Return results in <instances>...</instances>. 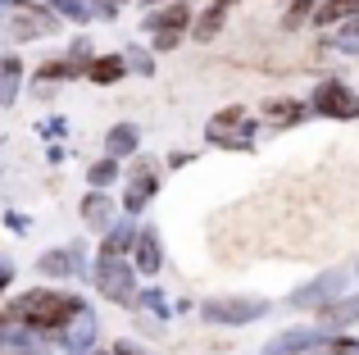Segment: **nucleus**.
<instances>
[{
    "instance_id": "f257e3e1",
    "label": "nucleus",
    "mask_w": 359,
    "mask_h": 355,
    "mask_svg": "<svg viewBox=\"0 0 359 355\" xmlns=\"http://www.w3.org/2000/svg\"><path fill=\"white\" fill-rule=\"evenodd\" d=\"M82 305V296L73 292H55V287H32L14 301L18 319L36 333V337H60V328L69 323V314Z\"/></svg>"
},
{
    "instance_id": "f03ea898",
    "label": "nucleus",
    "mask_w": 359,
    "mask_h": 355,
    "mask_svg": "<svg viewBox=\"0 0 359 355\" xmlns=\"http://www.w3.org/2000/svg\"><path fill=\"white\" fill-rule=\"evenodd\" d=\"M64 27V18H55L36 0H0V36L9 41H41Z\"/></svg>"
},
{
    "instance_id": "7ed1b4c3",
    "label": "nucleus",
    "mask_w": 359,
    "mask_h": 355,
    "mask_svg": "<svg viewBox=\"0 0 359 355\" xmlns=\"http://www.w3.org/2000/svg\"><path fill=\"white\" fill-rule=\"evenodd\" d=\"M141 32H150V55L177 51V46H182V36L191 32V5H187V0L155 5L146 18H141Z\"/></svg>"
},
{
    "instance_id": "20e7f679",
    "label": "nucleus",
    "mask_w": 359,
    "mask_h": 355,
    "mask_svg": "<svg viewBox=\"0 0 359 355\" xmlns=\"http://www.w3.org/2000/svg\"><path fill=\"white\" fill-rule=\"evenodd\" d=\"M273 305L264 296H210L201 301V319L214 323V328H245V323L264 319Z\"/></svg>"
},
{
    "instance_id": "39448f33",
    "label": "nucleus",
    "mask_w": 359,
    "mask_h": 355,
    "mask_svg": "<svg viewBox=\"0 0 359 355\" xmlns=\"http://www.w3.org/2000/svg\"><path fill=\"white\" fill-rule=\"evenodd\" d=\"M91 283H96V292L105 296L109 305H123V310H132L137 305V269H132V260H96V269H91Z\"/></svg>"
},
{
    "instance_id": "423d86ee",
    "label": "nucleus",
    "mask_w": 359,
    "mask_h": 355,
    "mask_svg": "<svg viewBox=\"0 0 359 355\" xmlns=\"http://www.w3.org/2000/svg\"><path fill=\"white\" fill-rule=\"evenodd\" d=\"M250 137H255V123L245 114V105H223L219 114H210L205 123V142L219 146V151H250Z\"/></svg>"
},
{
    "instance_id": "0eeeda50",
    "label": "nucleus",
    "mask_w": 359,
    "mask_h": 355,
    "mask_svg": "<svg viewBox=\"0 0 359 355\" xmlns=\"http://www.w3.org/2000/svg\"><path fill=\"white\" fill-rule=\"evenodd\" d=\"M309 114L351 123V119H359V91L351 82H341V78H323L314 87V96H309Z\"/></svg>"
},
{
    "instance_id": "6e6552de",
    "label": "nucleus",
    "mask_w": 359,
    "mask_h": 355,
    "mask_svg": "<svg viewBox=\"0 0 359 355\" xmlns=\"http://www.w3.org/2000/svg\"><path fill=\"white\" fill-rule=\"evenodd\" d=\"M159 192V164L150 155H132V169L123 173V210L141 214Z\"/></svg>"
},
{
    "instance_id": "1a4fd4ad",
    "label": "nucleus",
    "mask_w": 359,
    "mask_h": 355,
    "mask_svg": "<svg viewBox=\"0 0 359 355\" xmlns=\"http://www.w3.org/2000/svg\"><path fill=\"white\" fill-rule=\"evenodd\" d=\"M341 287H346V269H327V274L309 278L305 287H296L287 296V310H323V305H332L341 296Z\"/></svg>"
},
{
    "instance_id": "9d476101",
    "label": "nucleus",
    "mask_w": 359,
    "mask_h": 355,
    "mask_svg": "<svg viewBox=\"0 0 359 355\" xmlns=\"http://www.w3.org/2000/svg\"><path fill=\"white\" fill-rule=\"evenodd\" d=\"M96 337H100V323H96V310L87 301L69 314V323L60 328V347L64 355H91L96 351Z\"/></svg>"
},
{
    "instance_id": "9b49d317",
    "label": "nucleus",
    "mask_w": 359,
    "mask_h": 355,
    "mask_svg": "<svg viewBox=\"0 0 359 355\" xmlns=\"http://www.w3.org/2000/svg\"><path fill=\"white\" fill-rule=\"evenodd\" d=\"M82 264H87V246L82 241H69V246H50L41 260H36V274L41 278H78Z\"/></svg>"
},
{
    "instance_id": "f8f14e48",
    "label": "nucleus",
    "mask_w": 359,
    "mask_h": 355,
    "mask_svg": "<svg viewBox=\"0 0 359 355\" xmlns=\"http://www.w3.org/2000/svg\"><path fill=\"white\" fill-rule=\"evenodd\" d=\"M128 255H132V269H137L141 278H155L159 269H164V246H159V232L155 228H137Z\"/></svg>"
},
{
    "instance_id": "ddd939ff",
    "label": "nucleus",
    "mask_w": 359,
    "mask_h": 355,
    "mask_svg": "<svg viewBox=\"0 0 359 355\" xmlns=\"http://www.w3.org/2000/svg\"><path fill=\"white\" fill-rule=\"evenodd\" d=\"M318 323L314 328L323 333V337H332V333H346L351 323H359V292L355 296H337L332 305H323V310H314Z\"/></svg>"
},
{
    "instance_id": "4468645a",
    "label": "nucleus",
    "mask_w": 359,
    "mask_h": 355,
    "mask_svg": "<svg viewBox=\"0 0 359 355\" xmlns=\"http://www.w3.org/2000/svg\"><path fill=\"white\" fill-rule=\"evenodd\" d=\"M132 237H137V214H128V219H114L105 232H100V255H105V260H128Z\"/></svg>"
},
{
    "instance_id": "2eb2a0df",
    "label": "nucleus",
    "mask_w": 359,
    "mask_h": 355,
    "mask_svg": "<svg viewBox=\"0 0 359 355\" xmlns=\"http://www.w3.org/2000/svg\"><path fill=\"white\" fill-rule=\"evenodd\" d=\"M78 210H82V223H87L91 232H105L109 223L118 219V210H114V201H109V192H96V187H91V192L82 196Z\"/></svg>"
},
{
    "instance_id": "dca6fc26",
    "label": "nucleus",
    "mask_w": 359,
    "mask_h": 355,
    "mask_svg": "<svg viewBox=\"0 0 359 355\" xmlns=\"http://www.w3.org/2000/svg\"><path fill=\"white\" fill-rule=\"evenodd\" d=\"M318 337H323L318 328H287L264 342V355H305L309 347H318Z\"/></svg>"
},
{
    "instance_id": "f3484780",
    "label": "nucleus",
    "mask_w": 359,
    "mask_h": 355,
    "mask_svg": "<svg viewBox=\"0 0 359 355\" xmlns=\"http://www.w3.org/2000/svg\"><path fill=\"white\" fill-rule=\"evenodd\" d=\"M105 155H109V160H132V155H141V128L128 123V119L114 123L105 133Z\"/></svg>"
},
{
    "instance_id": "a211bd4d",
    "label": "nucleus",
    "mask_w": 359,
    "mask_h": 355,
    "mask_svg": "<svg viewBox=\"0 0 359 355\" xmlns=\"http://www.w3.org/2000/svg\"><path fill=\"white\" fill-rule=\"evenodd\" d=\"M264 119H269V128H296L309 119V100H291V96L264 100Z\"/></svg>"
},
{
    "instance_id": "6ab92c4d",
    "label": "nucleus",
    "mask_w": 359,
    "mask_h": 355,
    "mask_svg": "<svg viewBox=\"0 0 359 355\" xmlns=\"http://www.w3.org/2000/svg\"><path fill=\"white\" fill-rule=\"evenodd\" d=\"M123 78H128V60L123 55H96L87 64V82H96V87H114Z\"/></svg>"
},
{
    "instance_id": "aec40b11",
    "label": "nucleus",
    "mask_w": 359,
    "mask_h": 355,
    "mask_svg": "<svg viewBox=\"0 0 359 355\" xmlns=\"http://www.w3.org/2000/svg\"><path fill=\"white\" fill-rule=\"evenodd\" d=\"M18 87H23V60H18V55H5V60H0V109L18 105Z\"/></svg>"
},
{
    "instance_id": "412c9836",
    "label": "nucleus",
    "mask_w": 359,
    "mask_h": 355,
    "mask_svg": "<svg viewBox=\"0 0 359 355\" xmlns=\"http://www.w3.org/2000/svg\"><path fill=\"white\" fill-rule=\"evenodd\" d=\"M223 23H228V9H223V5H210V9H201V14L191 18V32H187V36H191V41H201V46H210L214 36L223 32Z\"/></svg>"
},
{
    "instance_id": "4be33fe9",
    "label": "nucleus",
    "mask_w": 359,
    "mask_h": 355,
    "mask_svg": "<svg viewBox=\"0 0 359 355\" xmlns=\"http://www.w3.org/2000/svg\"><path fill=\"white\" fill-rule=\"evenodd\" d=\"M346 18H359V0H318L314 5V27H337Z\"/></svg>"
},
{
    "instance_id": "5701e85b",
    "label": "nucleus",
    "mask_w": 359,
    "mask_h": 355,
    "mask_svg": "<svg viewBox=\"0 0 359 355\" xmlns=\"http://www.w3.org/2000/svg\"><path fill=\"white\" fill-rule=\"evenodd\" d=\"M323 46L327 51H341V55H359V18H346L332 32H323Z\"/></svg>"
},
{
    "instance_id": "b1692460",
    "label": "nucleus",
    "mask_w": 359,
    "mask_h": 355,
    "mask_svg": "<svg viewBox=\"0 0 359 355\" xmlns=\"http://www.w3.org/2000/svg\"><path fill=\"white\" fill-rule=\"evenodd\" d=\"M46 9H50L55 18H64V23H91L87 0H46Z\"/></svg>"
},
{
    "instance_id": "393cba45",
    "label": "nucleus",
    "mask_w": 359,
    "mask_h": 355,
    "mask_svg": "<svg viewBox=\"0 0 359 355\" xmlns=\"http://www.w3.org/2000/svg\"><path fill=\"white\" fill-rule=\"evenodd\" d=\"M118 178H123V173H118V160H109V155H100V160L87 169V182L96 187V192H109V187H114Z\"/></svg>"
},
{
    "instance_id": "a878e982",
    "label": "nucleus",
    "mask_w": 359,
    "mask_h": 355,
    "mask_svg": "<svg viewBox=\"0 0 359 355\" xmlns=\"http://www.w3.org/2000/svg\"><path fill=\"white\" fill-rule=\"evenodd\" d=\"M141 305H146V310L155 314L159 323H164V319H173V305H168V296L159 292V287H141V292H137V310H141Z\"/></svg>"
},
{
    "instance_id": "bb28decb",
    "label": "nucleus",
    "mask_w": 359,
    "mask_h": 355,
    "mask_svg": "<svg viewBox=\"0 0 359 355\" xmlns=\"http://www.w3.org/2000/svg\"><path fill=\"white\" fill-rule=\"evenodd\" d=\"M123 60H128V73H137V78H155V55H150L146 46H128Z\"/></svg>"
},
{
    "instance_id": "cd10ccee",
    "label": "nucleus",
    "mask_w": 359,
    "mask_h": 355,
    "mask_svg": "<svg viewBox=\"0 0 359 355\" xmlns=\"http://www.w3.org/2000/svg\"><path fill=\"white\" fill-rule=\"evenodd\" d=\"M64 60H69V69L78 73V78H87V64L96 60V55H91V41H87V36H78V41L69 46V55H64Z\"/></svg>"
},
{
    "instance_id": "c85d7f7f",
    "label": "nucleus",
    "mask_w": 359,
    "mask_h": 355,
    "mask_svg": "<svg viewBox=\"0 0 359 355\" xmlns=\"http://www.w3.org/2000/svg\"><path fill=\"white\" fill-rule=\"evenodd\" d=\"M69 78H78V73L69 69V60H46L41 69H36V82H41V87L46 82H69Z\"/></svg>"
},
{
    "instance_id": "c756f323",
    "label": "nucleus",
    "mask_w": 359,
    "mask_h": 355,
    "mask_svg": "<svg viewBox=\"0 0 359 355\" xmlns=\"http://www.w3.org/2000/svg\"><path fill=\"white\" fill-rule=\"evenodd\" d=\"M9 355H50V342L46 337H36V333H27L23 342H14V347H5Z\"/></svg>"
},
{
    "instance_id": "7c9ffc66",
    "label": "nucleus",
    "mask_w": 359,
    "mask_h": 355,
    "mask_svg": "<svg viewBox=\"0 0 359 355\" xmlns=\"http://www.w3.org/2000/svg\"><path fill=\"white\" fill-rule=\"evenodd\" d=\"M314 5H318V0H296V5L287 9V18H282V27L291 32V27H300L305 18H314Z\"/></svg>"
},
{
    "instance_id": "2f4dec72",
    "label": "nucleus",
    "mask_w": 359,
    "mask_h": 355,
    "mask_svg": "<svg viewBox=\"0 0 359 355\" xmlns=\"http://www.w3.org/2000/svg\"><path fill=\"white\" fill-rule=\"evenodd\" d=\"M305 355H341V333H332V337H318V347H309Z\"/></svg>"
},
{
    "instance_id": "473e14b6",
    "label": "nucleus",
    "mask_w": 359,
    "mask_h": 355,
    "mask_svg": "<svg viewBox=\"0 0 359 355\" xmlns=\"http://www.w3.org/2000/svg\"><path fill=\"white\" fill-rule=\"evenodd\" d=\"M36 133L41 137H69V119L55 114V119H46V123H36Z\"/></svg>"
},
{
    "instance_id": "72a5a7b5",
    "label": "nucleus",
    "mask_w": 359,
    "mask_h": 355,
    "mask_svg": "<svg viewBox=\"0 0 359 355\" xmlns=\"http://www.w3.org/2000/svg\"><path fill=\"white\" fill-rule=\"evenodd\" d=\"M5 228H9V232H27V219H23L18 210H5Z\"/></svg>"
},
{
    "instance_id": "f704fd0d",
    "label": "nucleus",
    "mask_w": 359,
    "mask_h": 355,
    "mask_svg": "<svg viewBox=\"0 0 359 355\" xmlns=\"http://www.w3.org/2000/svg\"><path fill=\"white\" fill-rule=\"evenodd\" d=\"M9 283H14V264H9V255H0V296H5Z\"/></svg>"
},
{
    "instance_id": "c9c22d12",
    "label": "nucleus",
    "mask_w": 359,
    "mask_h": 355,
    "mask_svg": "<svg viewBox=\"0 0 359 355\" xmlns=\"http://www.w3.org/2000/svg\"><path fill=\"white\" fill-rule=\"evenodd\" d=\"M109 351H114V355H146V351L137 347V342H128V337H123V342H114V347H109Z\"/></svg>"
},
{
    "instance_id": "e433bc0d",
    "label": "nucleus",
    "mask_w": 359,
    "mask_h": 355,
    "mask_svg": "<svg viewBox=\"0 0 359 355\" xmlns=\"http://www.w3.org/2000/svg\"><path fill=\"white\" fill-rule=\"evenodd\" d=\"M341 355H359V337H341Z\"/></svg>"
},
{
    "instance_id": "4c0bfd02",
    "label": "nucleus",
    "mask_w": 359,
    "mask_h": 355,
    "mask_svg": "<svg viewBox=\"0 0 359 355\" xmlns=\"http://www.w3.org/2000/svg\"><path fill=\"white\" fill-rule=\"evenodd\" d=\"M214 5H223V9H232V5H241V0H214Z\"/></svg>"
},
{
    "instance_id": "58836bf2",
    "label": "nucleus",
    "mask_w": 359,
    "mask_h": 355,
    "mask_svg": "<svg viewBox=\"0 0 359 355\" xmlns=\"http://www.w3.org/2000/svg\"><path fill=\"white\" fill-rule=\"evenodd\" d=\"M141 5H150V9H155V5H168V0H141Z\"/></svg>"
},
{
    "instance_id": "ea45409f",
    "label": "nucleus",
    "mask_w": 359,
    "mask_h": 355,
    "mask_svg": "<svg viewBox=\"0 0 359 355\" xmlns=\"http://www.w3.org/2000/svg\"><path fill=\"white\" fill-rule=\"evenodd\" d=\"M91 355H114V351H91Z\"/></svg>"
},
{
    "instance_id": "a19ab883",
    "label": "nucleus",
    "mask_w": 359,
    "mask_h": 355,
    "mask_svg": "<svg viewBox=\"0 0 359 355\" xmlns=\"http://www.w3.org/2000/svg\"><path fill=\"white\" fill-rule=\"evenodd\" d=\"M355 274H359V260H355Z\"/></svg>"
}]
</instances>
